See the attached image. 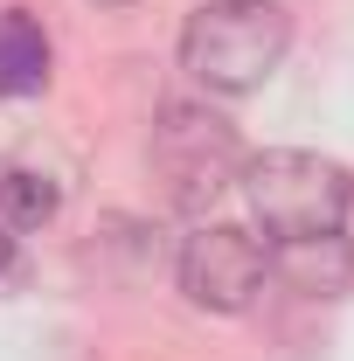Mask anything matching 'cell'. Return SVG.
Listing matches in <instances>:
<instances>
[{
	"label": "cell",
	"instance_id": "8",
	"mask_svg": "<svg viewBox=\"0 0 354 361\" xmlns=\"http://www.w3.org/2000/svg\"><path fill=\"white\" fill-rule=\"evenodd\" d=\"M14 264V236H7V229H0V271Z\"/></svg>",
	"mask_w": 354,
	"mask_h": 361
},
{
	"label": "cell",
	"instance_id": "3",
	"mask_svg": "<svg viewBox=\"0 0 354 361\" xmlns=\"http://www.w3.org/2000/svg\"><path fill=\"white\" fill-rule=\"evenodd\" d=\"M153 174L167 180L181 209H202L216 202L222 188H236L243 174V146L222 126L209 104H160V126H153Z\"/></svg>",
	"mask_w": 354,
	"mask_h": 361
},
{
	"label": "cell",
	"instance_id": "2",
	"mask_svg": "<svg viewBox=\"0 0 354 361\" xmlns=\"http://www.w3.org/2000/svg\"><path fill=\"white\" fill-rule=\"evenodd\" d=\"M243 202L264 223L271 243H312V236H341L354 209V180L341 160H319L299 146H271L257 160H243Z\"/></svg>",
	"mask_w": 354,
	"mask_h": 361
},
{
	"label": "cell",
	"instance_id": "9",
	"mask_svg": "<svg viewBox=\"0 0 354 361\" xmlns=\"http://www.w3.org/2000/svg\"><path fill=\"white\" fill-rule=\"evenodd\" d=\"M97 7H126V0H97Z\"/></svg>",
	"mask_w": 354,
	"mask_h": 361
},
{
	"label": "cell",
	"instance_id": "6",
	"mask_svg": "<svg viewBox=\"0 0 354 361\" xmlns=\"http://www.w3.org/2000/svg\"><path fill=\"white\" fill-rule=\"evenodd\" d=\"M271 264L285 271L292 285H306V292H341L348 285V271H354V257H348V243L341 236H312V243H278V257Z\"/></svg>",
	"mask_w": 354,
	"mask_h": 361
},
{
	"label": "cell",
	"instance_id": "1",
	"mask_svg": "<svg viewBox=\"0 0 354 361\" xmlns=\"http://www.w3.org/2000/svg\"><path fill=\"white\" fill-rule=\"evenodd\" d=\"M292 49V14L278 0H209L181 28V70L216 97H243L278 77Z\"/></svg>",
	"mask_w": 354,
	"mask_h": 361
},
{
	"label": "cell",
	"instance_id": "4",
	"mask_svg": "<svg viewBox=\"0 0 354 361\" xmlns=\"http://www.w3.org/2000/svg\"><path fill=\"white\" fill-rule=\"evenodd\" d=\"M271 278V250L236 223H202L181 243V292L202 313H243Z\"/></svg>",
	"mask_w": 354,
	"mask_h": 361
},
{
	"label": "cell",
	"instance_id": "7",
	"mask_svg": "<svg viewBox=\"0 0 354 361\" xmlns=\"http://www.w3.org/2000/svg\"><path fill=\"white\" fill-rule=\"evenodd\" d=\"M63 209V188L35 167H0V216L7 229H42L49 216Z\"/></svg>",
	"mask_w": 354,
	"mask_h": 361
},
{
	"label": "cell",
	"instance_id": "5",
	"mask_svg": "<svg viewBox=\"0 0 354 361\" xmlns=\"http://www.w3.org/2000/svg\"><path fill=\"white\" fill-rule=\"evenodd\" d=\"M49 84V28L28 7L0 14V97H35Z\"/></svg>",
	"mask_w": 354,
	"mask_h": 361
}]
</instances>
